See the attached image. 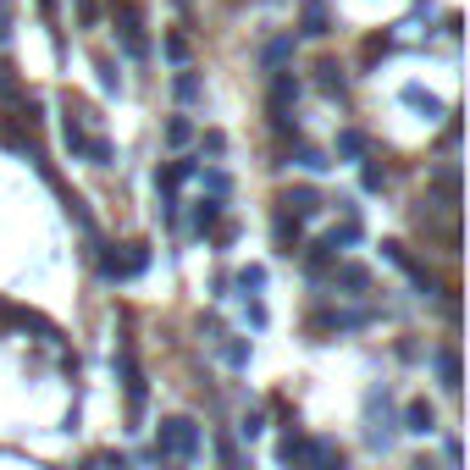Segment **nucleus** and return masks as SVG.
I'll return each instance as SVG.
<instances>
[{"label":"nucleus","instance_id":"9d476101","mask_svg":"<svg viewBox=\"0 0 470 470\" xmlns=\"http://www.w3.org/2000/svg\"><path fill=\"white\" fill-rule=\"evenodd\" d=\"M61 139H66V150H73V161H84V155H89V122H84V116H66Z\"/></svg>","mask_w":470,"mask_h":470},{"label":"nucleus","instance_id":"412c9836","mask_svg":"<svg viewBox=\"0 0 470 470\" xmlns=\"http://www.w3.org/2000/svg\"><path fill=\"white\" fill-rule=\"evenodd\" d=\"M277 244H283L288 255H294V244H299V222H294L288 211H277Z\"/></svg>","mask_w":470,"mask_h":470},{"label":"nucleus","instance_id":"39448f33","mask_svg":"<svg viewBox=\"0 0 470 470\" xmlns=\"http://www.w3.org/2000/svg\"><path fill=\"white\" fill-rule=\"evenodd\" d=\"M283 211H288L294 222H310V216L321 211V194H315L310 183H299V188H288V194H283Z\"/></svg>","mask_w":470,"mask_h":470},{"label":"nucleus","instance_id":"0eeeda50","mask_svg":"<svg viewBox=\"0 0 470 470\" xmlns=\"http://www.w3.org/2000/svg\"><path fill=\"white\" fill-rule=\"evenodd\" d=\"M398 100H405L410 111H421L426 122H437V116H448V111H443V100H437V95H426L421 84H405V89H398Z\"/></svg>","mask_w":470,"mask_h":470},{"label":"nucleus","instance_id":"423d86ee","mask_svg":"<svg viewBox=\"0 0 470 470\" xmlns=\"http://www.w3.org/2000/svg\"><path fill=\"white\" fill-rule=\"evenodd\" d=\"M116 34H122L127 55H150V45H145V34H139V12H133V6H122V12H116Z\"/></svg>","mask_w":470,"mask_h":470},{"label":"nucleus","instance_id":"aec40b11","mask_svg":"<svg viewBox=\"0 0 470 470\" xmlns=\"http://www.w3.org/2000/svg\"><path fill=\"white\" fill-rule=\"evenodd\" d=\"M89 161H95V166H111V161H116V145L100 139V133H89Z\"/></svg>","mask_w":470,"mask_h":470},{"label":"nucleus","instance_id":"6ab92c4d","mask_svg":"<svg viewBox=\"0 0 470 470\" xmlns=\"http://www.w3.org/2000/svg\"><path fill=\"white\" fill-rule=\"evenodd\" d=\"M0 100H6V105H23V84L12 78V66H6V61H0Z\"/></svg>","mask_w":470,"mask_h":470},{"label":"nucleus","instance_id":"bb28decb","mask_svg":"<svg viewBox=\"0 0 470 470\" xmlns=\"http://www.w3.org/2000/svg\"><path fill=\"white\" fill-rule=\"evenodd\" d=\"M100 89H105V95L122 89V78H116V66H111V61H100Z\"/></svg>","mask_w":470,"mask_h":470},{"label":"nucleus","instance_id":"dca6fc26","mask_svg":"<svg viewBox=\"0 0 470 470\" xmlns=\"http://www.w3.org/2000/svg\"><path fill=\"white\" fill-rule=\"evenodd\" d=\"M365 150H371V139H365V133H355V127H344V133H338V155H349V161H360Z\"/></svg>","mask_w":470,"mask_h":470},{"label":"nucleus","instance_id":"a878e982","mask_svg":"<svg viewBox=\"0 0 470 470\" xmlns=\"http://www.w3.org/2000/svg\"><path fill=\"white\" fill-rule=\"evenodd\" d=\"M205 188H211V199H227L233 183H227V172H205Z\"/></svg>","mask_w":470,"mask_h":470},{"label":"nucleus","instance_id":"20e7f679","mask_svg":"<svg viewBox=\"0 0 470 470\" xmlns=\"http://www.w3.org/2000/svg\"><path fill=\"white\" fill-rule=\"evenodd\" d=\"M382 255H387V260H393V265H398V272H410V283H415V288H421V294H432V288H437V283H432V272H426V265H421V260H410V255H405V244H382Z\"/></svg>","mask_w":470,"mask_h":470},{"label":"nucleus","instance_id":"2eb2a0df","mask_svg":"<svg viewBox=\"0 0 470 470\" xmlns=\"http://www.w3.org/2000/svg\"><path fill=\"white\" fill-rule=\"evenodd\" d=\"M222 222V199H199L194 205V233H211Z\"/></svg>","mask_w":470,"mask_h":470},{"label":"nucleus","instance_id":"4be33fe9","mask_svg":"<svg viewBox=\"0 0 470 470\" xmlns=\"http://www.w3.org/2000/svg\"><path fill=\"white\" fill-rule=\"evenodd\" d=\"M288 55H294V39H288V34H283V39H272V45H265V66H283Z\"/></svg>","mask_w":470,"mask_h":470},{"label":"nucleus","instance_id":"ddd939ff","mask_svg":"<svg viewBox=\"0 0 470 470\" xmlns=\"http://www.w3.org/2000/svg\"><path fill=\"white\" fill-rule=\"evenodd\" d=\"M332 23H326V6L321 0H305V39H326Z\"/></svg>","mask_w":470,"mask_h":470},{"label":"nucleus","instance_id":"9b49d317","mask_svg":"<svg viewBox=\"0 0 470 470\" xmlns=\"http://www.w3.org/2000/svg\"><path fill=\"white\" fill-rule=\"evenodd\" d=\"M332 283L349 288V294H365L371 288V272H365V265H332Z\"/></svg>","mask_w":470,"mask_h":470},{"label":"nucleus","instance_id":"a211bd4d","mask_svg":"<svg viewBox=\"0 0 470 470\" xmlns=\"http://www.w3.org/2000/svg\"><path fill=\"white\" fill-rule=\"evenodd\" d=\"M233 283L244 288V299H249V294H260V288H265V265H244V272H238Z\"/></svg>","mask_w":470,"mask_h":470},{"label":"nucleus","instance_id":"2f4dec72","mask_svg":"<svg viewBox=\"0 0 470 470\" xmlns=\"http://www.w3.org/2000/svg\"><path fill=\"white\" fill-rule=\"evenodd\" d=\"M12 39V17H6V0H0V45Z\"/></svg>","mask_w":470,"mask_h":470},{"label":"nucleus","instance_id":"c756f323","mask_svg":"<svg viewBox=\"0 0 470 470\" xmlns=\"http://www.w3.org/2000/svg\"><path fill=\"white\" fill-rule=\"evenodd\" d=\"M360 183H365V188H382V183H387V172H382V166H365V172H360Z\"/></svg>","mask_w":470,"mask_h":470},{"label":"nucleus","instance_id":"473e14b6","mask_svg":"<svg viewBox=\"0 0 470 470\" xmlns=\"http://www.w3.org/2000/svg\"><path fill=\"white\" fill-rule=\"evenodd\" d=\"M100 470H127V459H122V454H105V459H100Z\"/></svg>","mask_w":470,"mask_h":470},{"label":"nucleus","instance_id":"7ed1b4c3","mask_svg":"<svg viewBox=\"0 0 470 470\" xmlns=\"http://www.w3.org/2000/svg\"><path fill=\"white\" fill-rule=\"evenodd\" d=\"M294 100H299V78L294 73H277L272 78V122H277V133H294V122H288Z\"/></svg>","mask_w":470,"mask_h":470},{"label":"nucleus","instance_id":"f03ea898","mask_svg":"<svg viewBox=\"0 0 470 470\" xmlns=\"http://www.w3.org/2000/svg\"><path fill=\"white\" fill-rule=\"evenodd\" d=\"M150 272V249L145 244H127V249H100V277L105 283H133Z\"/></svg>","mask_w":470,"mask_h":470},{"label":"nucleus","instance_id":"5701e85b","mask_svg":"<svg viewBox=\"0 0 470 470\" xmlns=\"http://www.w3.org/2000/svg\"><path fill=\"white\" fill-rule=\"evenodd\" d=\"M321 89H326V95H344V66L321 61Z\"/></svg>","mask_w":470,"mask_h":470},{"label":"nucleus","instance_id":"f257e3e1","mask_svg":"<svg viewBox=\"0 0 470 470\" xmlns=\"http://www.w3.org/2000/svg\"><path fill=\"white\" fill-rule=\"evenodd\" d=\"M199 448H205V437H199V426H194L188 415H172V421H161V432H155V459L194 465V459H199Z\"/></svg>","mask_w":470,"mask_h":470},{"label":"nucleus","instance_id":"6e6552de","mask_svg":"<svg viewBox=\"0 0 470 470\" xmlns=\"http://www.w3.org/2000/svg\"><path fill=\"white\" fill-rule=\"evenodd\" d=\"M310 470H344V448L326 443V437H310V454H305Z\"/></svg>","mask_w":470,"mask_h":470},{"label":"nucleus","instance_id":"1a4fd4ad","mask_svg":"<svg viewBox=\"0 0 470 470\" xmlns=\"http://www.w3.org/2000/svg\"><path fill=\"white\" fill-rule=\"evenodd\" d=\"M405 432H415V437H432V432H437V410L426 405V398H410V410H405Z\"/></svg>","mask_w":470,"mask_h":470},{"label":"nucleus","instance_id":"f3484780","mask_svg":"<svg viewBox=\"0 0 470 470\" xmlns=\"http://www.w3.org/2000/svg\"><path fill=\"white\" fill-rule=\"evenodd\" d=\"M437 371H443V387L459 393V360H454V349H437Z\"/></svg>","mask_w":470,"mask_h":470},{"label":"nucleus","instance_id":"b1692460","mask_svg":"<svg viewBox=\"0 0 470 470\" xmlns=\"http://www.w3.org/2000/svg\"><path fill=\"white\" fill-rule=\"evenodd\" d=\"M188 139H194V122L172 116V122H166V145H188Z\"/></svg>","mask_w":470,"mask_h":470},{"label":"nucleus","instance_id":"cd10ccee","mask_svg":"<svg viewBox=\"0 0 470 470\" xmlns=\"http://www.w3.org/2000/svg\"><path fill=\"white\" fill-rule=\"evenodd\" d=\"M299 166H310V172H326V166H332V161H326V155H321V150H299Z\"/></svg>","mask_w":470,"mask_h":470},{"label":"nucleus","instance_id":"72a5a7b5","mask_svg":"<svg viewBox=\"0 0 470 470\" xmlns=\"http://www.w3.org/2000/svg\"><path fill=\"white\" fill-rule=\"evenodd\" d=\"M50 6H55V0H45V12H50Z\"/></svg>","mask_w":470,"mask_h":470},{"label":"nucleus","instance_id":"c85d7f7f","mask_svg":"<svg viewBox=\"0 0 470 470\" xmlns=\"http://www.w3.org/2000/svg\"><path fill=\"white\" fill-rule=\"evenodd\" d=\"M227 365H238V371H244V365H249V344H238V338H233V344H227Z\"/></svg>","mask_w":470,"mask_h":470},{"label":"nucleus","instance_id":"393cba45","mask_svg":"<svg viewBox=\"0 0 470 470\" xmlns=\"http://www.w3.org/2000/svg\"><path fill=\"white\" fill-rule=\"evenodd\" d=\"M199 95H205V84H199L194 73H183V78H177V100H188V105H194Z\"/></svg>","mask_w":470,"mask_h":470},{"label":"nucleus","instance_id":"7c9ffc66","mask_svg":"<svg viewBox=\"0 0 470 470\" xmlns=\"http://www.w3.org/2000/svg\"><path fill=\"white\" fill-rule=\"evenodd\" d=\"M166 55L172 61H188V39H166Z\"/></svg>","mask_w":470,"mask_h":470},{"label":"nucleus","instance_id":"4468645a","mask_svg":"<svg viewBox=\"0 0 470 470\" xmlns=\"http://www.w3.org/2000/svg\"><path fill=\"white\" fill-rule=\"evenodd\" d=\"M305 454H310V437H299V432H288V437H283V448H277V459H283V465H294V470H305Z\"/></svg>","mask_w":470,"mask_h":470},{"label":"nucleus","instance_id":"f8f14e48","mask_svg":"<svg viewBox=\"0 0 470 470\" xmlns=\"http://www.w3.org/2000/svg\"><path fill=\"white\" fill-rule=\"evenodd\" d=\"M194 172H199L194 161H172V166H161V172H155V188H161V194H172V188H177V183H188Z\"/></svg>","mask_w":470,"mask_h":470}]
</instances>
